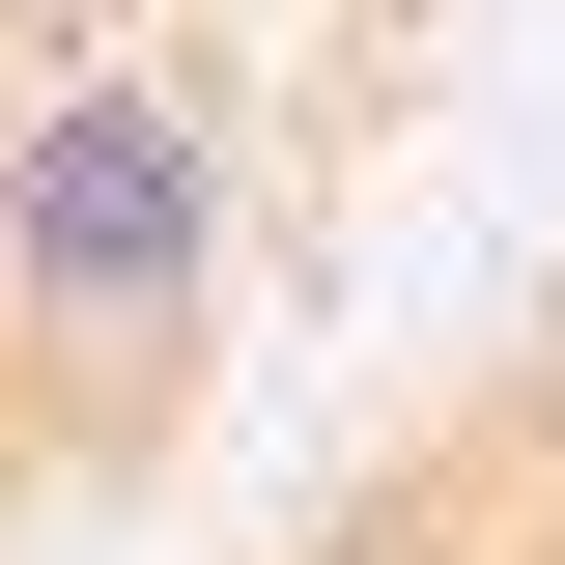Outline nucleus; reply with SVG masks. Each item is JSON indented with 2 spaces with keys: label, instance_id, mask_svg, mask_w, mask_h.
I'll return each instance as SVG.
<instances>
[{
  "label": "nucleus",
  "instance_id": "1",
  "mask_svg": "<svg viewBox=\"0 0 565 565\" xmlns=\"http://www.w3.org/2000/svg\"><path fill=\"white\" fill-rule=\"evenodd\" d=\"M255 255V114L170 29H0V396H170Z\"/></svg>",
  "mask_w": 565,
  "mask_h": 565
}]
</instances>
